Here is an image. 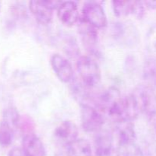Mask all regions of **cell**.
Instances as JSON below:
<instances>
[{
    "instance_id": "22",
    "label": "cell",
    "mask_w": 156,
    "mask_h": 156,
    "mask_svg": "<svg viewBox=\"0 0 156 156\" xmlns=\"http://www.w3.org/2000/svg\"><path fill=\"white\" fill-rule=\"evenodd\" d=\"M9 156H27L24 152L22 148L15 147L11 149L9 152Z\"/></svg>"
},
{
    "instance_id": "21",
    "label": "cell",
    "mask_w": 156,
    "mask_h": 156,
    "mask_svg": "<svg viewBox=\"0 0 156 156\" xmlns=\"http://www.w3.org/2000/svg\"><path fill=\"white\" fill-rule=\"evenodd\" d=\"M18 127H19L23 131V133H24V136H26L28 134L34 133L33 131L34 129V123L27 117L24 118V120H21V118Z\"/></svg>"
},
{
    "instance_id": "11",
    "label": "cell",
    "mask_w": 156,
    "mask_h": 156,
    "mask_svg": "<svg viewBox=\"0 0 156 156\" xmlns=\"http://www.w3.org/2000/svg\"><path fill=\"white\" fill-rule=\"evenodd\" d=\"M113 136L107 129H101L96 132L94 139L96 156H110L112 149Z\"/></svg>"
},
{
    "instance_id": "15",
    "label": "cell",
    "mask_w": 156,
    "mask_h": 156,
    "mask_svg": "<svg viewBox=\"0 0 156 156\" xmlns=\"http://www.w3.org/2000/svg\"><path fill=\"white\" fill-rule=\"evenodd\" d=\"M67 156H91V147L85 139H77L67 146Z\"/></svg>"
},
{
    "instance_id": "8",
    "label": "cell",
    "mask_w": 156,
    "mask_h": 156,
    "mask_svg": "<svg viewBox=\"0 0 156 156\" xmlns=\"http://www.w3.org/2000/svg\"><path fill=\"white\" fill-rule=\"evenodd\" d=\"M52 69L58 79L62 82H70L73 77V69L69 61L63 56L55 53L50 59Z\"/></svg>"
},
{
    "instance_id": "16",
    "label": "cell",
    "mask_w": 156,
    "mask_h": 156,
    "mask_svg": "<svg viewBox=\"0 0 156 156\" xmlns=\"http://www.w3.org/2000/svg\"><path fill=\"white\" fill-rule=\"evenodd\" d=\"M117 156H145L140 146L135 142L119 143Z\"/></svg>"
},
{
    "instance_id": "19",
    "label": "cell",
    "mask_w": 156,
    "mask_h": 156,
    "mask_svg": "<svg viewBox=\"0 0 156 156\" xmlns=\"http://www.w3.org/2000/svg\"><path fill=\"white\" fill-rule=\"evenodd\" d=\"M14 140V129L2 121L0 123V146H9Z\"/></svg>"
},
{
    "instance_id": "2",
    "label": "cell",
    "mask_w": 156,
    "mask_h": 156,
    "mask_svg": "<svg viewBox=\"0 0 156 156\" xmlns=\"http://www.w3.org/2000/svg\"><path fill=\"white\" fill-rule=\"evenodd\" d=\"M76 67L82 84L87 88H94L100 83L101 73L99 65L94 59L88 56H80Z\"/></svg>"
},
{
    "instance_id": "17",
    "label": "cell",
    "mask_w": 156,
    "mask_h": 156,
    "mask_svg": "<svg viewBox=\"0 0 156 156\" xmlns=\"http://www.w3.org/2000/svg\"><path fill=\"white\" fill-rule=\"evenodd\" d=\"M20 120H21V117H20L18 111L15 108L9 107V108H6L3 112L2 122L9 125L13 129L18 127Z\"/></svg>"
},
{
    "instance_id": "13",
    "label": "cell",
    "mask_w": 156,
    "mask_h": 156,
    "mask_svg": "<svg viewBox=\"0 0 156 156\" xmlns=\"http://www.w3.org/2000/svg\"><path fill=\"white\" fill-rule=\"evenodd\" d=\"M79 30L82 38V41L85 44L86 47H88V49L91 50V49H93V47L95 45L96 42H97V29L91 26V24L85 22L81 18H79Z\"/></svg>"
},
{
    "instance_id": "12",
    "label": "cell",
    "mask_w": 156,
    "mask_h": 156,
    "mask_svg": "<svg viewBox=\"0 0 156 156\" xmlns=\"http://www.w3.org/2000/svg\"><path fill=\"white\" fill-rule=\"evenodd\" d=\"M22 149L27 156H47L44 143L34 133L24 136Z\"/></svg>"
},
{
    "instance_id": "20",
    "label": "cell",
    "mask_w": 156,
    "mask_h": 156,
    "mask_svg": "<svg viewBox=\"0 0 156 156\" xmlns=\"http://www.w3.org/2000/svg\"><path fill=\"white\" fill-rule=\"evenodd\" d=\"M146 48L150 57L156 58V24L151 27L146 35Z\"/></svg>"
},
{
    "instance_id": "3",
    "label": "cell",
    "mask_w": 156,
    "mask_h": 156,
    "mask_svg": "<svg viewBox=\"0 0 156 156\" xmlns=\"http://www.w3.org/2000/svg\"><path fill=\"white\" fill-rule=\"evenodd\" d=\"M137 101L139 108L149 119L156 117V93L152 86L140 85L133 94Z\"/></svg>"
},
{
    "instance_id": "4",
    "label": "cell",
    "mask_w": 156,
    "mask_h": 156,
    "mask_svg": "<svg viewBox=\"0 0 156 156\" xmlns=\"http://www.w3.org/2000/svg\"><path fill=\"white\" fill-rule=\"evenodd\" d=\"M82 19L96 29L106 27L108 24L105 9L98 2H87L82 10Z\"/></svg>"
},
{
    "instance_id": "10",
    "label": "cell",
    "mask_w": 156,
    "mask_h": 156,
    "mask_svg": "<svg viewBox=\"0 0 156 156\" xmlns=\"http://www.w3.org/2000/svg\"><path fill=\"white\" fill-rule=\"evenodd\" d=\"M79 129L76 123L70 120L62 121L54 131V136L60 143L68 146L78 139Z\"/></svg>"
},
{
    "instance_id": "25",
    "label": "cell",
    "mask_w": 156,
    "mask_h": 156,
    "mask_svg": "<svg viewBox=\"0 0 156 156\" xmlns=\"http://www.w3.org/2000/svg\"><path fill=\"white\" fill-rule=\"evenodd\" d=\"M0 9H1V2H0Z\"/></svg>"
},
{
    "instance_id": "14",
    "label": "cell",
    "mask_w": 156,
    "mask_h": 156,
    "mask_svg": "<svg viewBox=\"0 0 156 156\" xmlns=\"http://www.w3.org/2000/svg\"><path fill=\"white\" fill-rule=\"evenodd\" d=\"M115 130L118 136L119 143L135 142L136 133L133 122L126 120L116 121Z\"/></svg>"
},
{
    "instance_id": "6",
    "label": "cell",
    "mask_w": 156,
    "mask_h": 156,
    "mask_svg": "<svg viewBox=\"0 0 156 156\" xmlns=\"http://www.w3.org/2000/svg\"><path fill=\"white\" fill-rule=\"evenodd\" d=\"M81 124L82 129L88 133L98 132L102 129L104 118L100 111L91 105H81Z\"/></svg>"
},
{
    "instance_id": "1",
    "label": "cell",
    "mask_w": 156,
    "mask_h": 156,
    "mask_svg": "<svg viewBox=\"0 0 156 156\" xmlns=\"http://www.w3.org/2000/svg\"><path fill=\"white\" fill-rule=\"evenodd\" d=\"M140 110L133 94L121 96L108 113L115 121L126 120L133 122L138 117Z\"/></svg>"
},
{
    "instance_id": "23",
    "label": "cell",
    "mask_w": 156,
    "mask_h": 156,
    "mask_svg": "<svg viewBox=\"0 0 156 156\" xmlns=\"http://www.w3.org/2000/svg\"><path fill=\"white\" fill-rule=\"evenodd\" d=\"M146 8L149 9H156V1H146L143 2Z\"/></svg>"
},
{
    "instance_id": "7",
    "label": "cell",
    "mask_w": 156,
    "mask_h": 156,
    "mask_svg": "<svg viewBox=\"0 0 156 156\" xmlns=\"http://www.w3.org/2000/svg\"><path fill=\"white\" fill-rule=\"evenodd\" d=\"M112 7L114 14L117 17L133 15L140 18L144 15L146 6L143 2L113 1Z\"/></svg>"
},
{
    "instance_id": "9",
    "label": "cell",
    "mask_w": 156,
    "mask_h": 156,
    "mask_svg": "<svg viewBox=\"0 0 156 156\" xmlns=\"http://www.w3.org/2000/svg\"><path fill=\"white\" fill-rule=\"evenodd\" d=\"M57 16L62 24L72 26L79 21L77 4L73 1L62 2L57 9Z\"/></svg>"
},
{
    "instance_id": "24",
    "label": "cell",
    "mask_w": 156,
    "mask_h": 156,
    "mask_svg": "<svg viewBox=\"0 0 156 156\" xmlns=\"http://www.w3.org/2000/svg\"><path fill=\"white\" fill-rule=\"evenodd\" d=\"M149 156H156V150H152L149 152Z\"/></svg>"
},
{
    "instance_id": "18",
    "label": "cell",
    "mask_w": 156,
    "mask_h": 156,
    "mask_svg": "<svg viewBox=\"0 0 156 156\" xmlns=\"http://www.w3.org/2000/svg\"><path fill=\"white\" fill-rule=\"evenodd\" d=\"M144 76L146 80L156 87V58L149 57L144 66Z\"/></svg>"
},
{
    "instance_id": "5",
    "label": "cell",
    "mask_w": 156,
    "mask_h": 156,
    "mask_svg": "<svg viewBox=\"0 0 156 156\" xmlns=\"http://www.w3.org/2000/svg\"><path fill=\"white\" fill-rule=\"evenodd\" d=\"M62 1L44 0V1H30L29 9L37 21L42 24H48L53 18V11L58 9Z\"/></svg>"
}]
</instances>
